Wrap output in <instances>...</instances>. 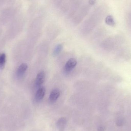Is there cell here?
I'll list each match as a JSON object with an SVG mask.
<instances>
[{
    "label": "cell",
    "instance_id": "obj_1",
    "mask_svg": "<svg viewBox=\"0 0 131 131\" xmlns=\"http://www.w3.org/2000/svg\"><path fill=\"white\" fill-rule=\"evenodd\" d=\"M77 62L74 58H71L66 62L64 70L66 72H71L76 66Z\"/></svg>",
    "mask_w": 131,
    "mask_h": 131
},
{
    "label": "cell",
    "instance_id": "obj_2",
    "mask_svg": "<svg viewBox=\"0 0 131 131\" xmlns=\"http://www.w3.org/2000/svg\"><path fill=\"white\" fill-rule=\"evenodd\" d=\"M45 75L44 72H39L36 77L35 80V85L37 87H40L44 82L45 80Z\"/></svg>",
    "mask_w": 131,
    "mask_h": 131
},
{
    "label": "cell",
    "instance_id": "obj_3",
    "mask_svg": "<svg viewBox=\"0 0 131 131\" xmlns=\"http://www.w3.org/2000/svg\"><path fill=\"white\" fill-rule=\"evenodd\" d=\"M46 89L44 87L39 88L35 95V100L37 102L41 101L43 99L45 95Z\"/></svg>",
    "mask_w": 131,
    "mask_h": 131
},
{
    "label": "cell",
    "instance_id": "obj_4",
    "mask_svg": "<svg viewBox=\"0 0 131 131\" xmlns=\"http://www.w3.org/2000/svg\"><path fill=\"white\" fill-rule=\"evenodd\" d=\"M67 120L64 117L61 118L57 122V126L59 131H64L67 124Z\"/></svg>",
    "mask_w": 131,
    "mask_h": 131
},
{
    "label": "cell",
    "instance_id": "obj_5",
    "mask_svg": "<svg viewBox=\"0 0 131 131\" xmlns=\"http://www.w3.org/2000/svg\"><path fill=\"white\" fill-rule=\"evenodd\" d=\"M60 91L57 89L52 90L50 94L49 100L51 102L56 101L60 95Z\"/></svg>",
    "mask_w": 131,
    "mask_h": 131
},
{
    "label": "cell",
    "instance_id": "obj_6",
    "mask_svg": "<svg viewBox=\"0 0 131 131\" xmlns=\"http://www.w3.org/2000/svg\"><path fill=\"white\" fill-rule=\"evenodd\" d=\"M28 68L27 64L26 63L21 64L18 67L16 72V75L18 78H21L23 76Z\"/></svg>",
    "mask_w": 131,
    "mask_h": 131
},
{
    "label": "cell",
    "instance_id": "obj_7",
    "mask_svg": "<svg viewBox=\"0 0 131 131\" xmlns=\"http://www.w3.org/2000/svg\"><path fill=\"white\" fill-rule=\"evenodd\" d=\"M105 23L108 25L111 26H114L115 25V21L114 17L112 15H108L106 17L105 20Z\"/></svg>",
    "mask_w": 131,
    "mask_h": 131
},
{
    "label": "cell",
    "instance_id": "obj_8",
    "mask_svg": "<svg viewBox=\"0 0 131 131\" xmlns=\"http://www.w3.org/2000/svg\"><path fill=\"white\" fill-rule=\"evenodd\" d=\"M6 63V55L4 53H0V69H3L4 68Z\"/></svg>",
    "mask_w": 131,
    "mask_h": 131
},
{
    "label": "cell",
    "instance_id": "obj_9",
    "mask_svg": "<svg viewBox=\"0 0 131 131\" xmlns=\"http://www.w3.org/2000/svg\"><path fill=\"white\" fill-rule=\"evenodd\" d=\"M62 48H63V46L62 45L59 44L57 45L54 50L53 52V55L54 56H56L59 54L60 52L61 51Z\"/></svg>",
    "mask_w": 131,
    "mask_h": 131
},
{
    "label": "cell",
    "instance_id": "obj_10",
    "mask_svg": "<svg viewBox=\"0 0 131 131\" xmlns=\"http://www.w3.org/2000/svg\"><path fill=\"white\" fill-rule=\"evenodd\" d=\"M124 124V121L122 119H118L116 122V124H117V126H119V127H121V126H123Z\"/></svg>",
    "mask_w": 131,
    "mask_h": 131
},
{
    "label": "cell",
    "instance_id": "obj_11",
    "mask_svg": "<svg viewBox=\"0 0 131 131\" xmlns=\"http://www.w3.org/2000/svg\"><path fill=\"white\" fill-rule=\"evenodd\" d=\"M96 0H89V3L91 5H94L96 3Z\"/></svg>",
    "mask_w": 131,
    "mask_h": 131
},
{
    "label": "cell",
    "instance_id": "obj_12",
    "mask_svg": "<svg viewBox=\"0 0 131 131\" xmlns=\"http://www.w3.org/2000/svg\"><path fill=\"white\" fill-rule=\"evenodd\" d=\"M105 128L103 126H100L97 128V131H105Z\"/></svg>",
    "mask_w": 131,
    "mask_h": 131
}]
</instances>
